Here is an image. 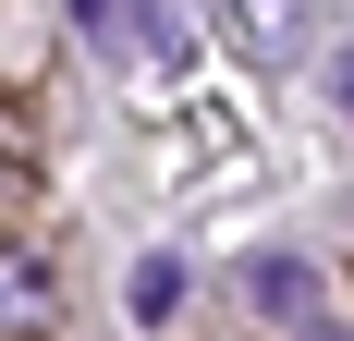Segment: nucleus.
I'll return each instance as SVG.
<instances>
[{"mask_svg":"<svg viewBox=\"0 0 354 341\" xmlns=\"http://www.w3.org/2000/svg\"><path fill=\"white\" fill-rule=\"evenodd\" d=\"M220 25L245 37L257 61H293V49H306V0H220Z\"/></svg>","mask_w":354,"mask_h":341,"instance_id":"f257e3e1","label":"nucleus"},{"mask_svg":"<svg viewBox=\"0 0 354 341\" xmlns=\"http://www.w3.org/2000/svg\"><path fill=\"white\" fill-rule=\"evenodd\" d=\"M342 98H354V61H342Z\"/></svg>","mask_w":354,"mask_h":341,"instance_id":"f03ea898","label":"nucleus"}]
</instances>
